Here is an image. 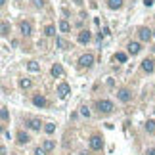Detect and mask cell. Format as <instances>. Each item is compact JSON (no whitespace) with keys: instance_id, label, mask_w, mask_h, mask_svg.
<instances>
[{"instance_id":"32","label":"cell","mask_w":155,"mask_h":155,"mask_svg":"<svg viewBox=\"0 0 155 155\" xmlns=\"http://www.w3.org/2000/svg\"><path fill=\"white\" fill-rule=\"evenodd\" d=\"M153 37H155V31H153Z\"/></svg>"},{"instance_id":"23","label":"cell","mask_w":155,"mask_h":155,"mask_svg":"<svg viewBox=\"0 0 155 155\" xmlns=\"http://www.w3.org/2000/svg\"><path fill=\"white\" fill-rule=\"evenodd\" d=\"M115 59H117V61H121V63H124V61H126V54H124V52H119V54L115 56Z\"/></svg>"},{"instance_id":"24","label":"cell","mask_w":155,"mask_h":155,"mask_svg":"<svg viewBox=\"0 0 155 155\" xmlns=\"http://www.w3.org/2000/svg\"><path fill=\"white\" fill-rule=\"evenodd\" d=\"M19 86H21V88H31V80H29V78H21Z\"/></svg>"},{"instance_id":"2","label":"cell","mask_w":155,"mask_h":155,"mask_svg":"<svg viewBox=\"0 0 155 155\" xmlns=\"http://www.w3.org/2000/svg\"><path fill=\"white\" fill-rule=\"evenodd\" d=\"M78 65H80V67H92V65H94V56H92V54H82V56L78 58Z\"/></svg>"},{"instance_id":"28","label":"cell","mask_w":155,"mask_h":155,"mask_svg":"<svg viewBox=\"0 0 155 155\" xmlns=\"http://www.w3.org/2000/svg\"><path fill=\"white\" fill-rule=\"evenodd\" d=\"M33 155H46V149H44V148H37Z\"/></svg>"},{"instance_id":"18","label":"cell","mask_w":155,"mask_h":155,"mask_svg":"<svg viewBox=\"0 0 155 155\" xmlns=\"http://www.w3.org/2000/svg\"><path fill=\"white\" fill-rule=\"evenodd\" d=\"M44 35L46 37H56V27L54 25H46L44 27Z\"/></svg>"},{"instance_id":"19","label":"cell","mask_w":155,"mask_h":155,"mask_svg":"<svg viewBox=\"0 0 155 155\" xmlns=\"http://www.w3.org/2000/svg\"><path fill=\"white\" fill-rule=\"evenodd\" d=\"M42 148H44L46 151H52V149L56 148V142H54V140H44V144H42Z\"/></svg>"},{"instance_id":"5","label":"cell","mask_w":155,"mask_h":155,"mask_svg":"<svg viewBox=\"0 0 155 155\" xmlns=\"http://www.w3.org/2000/svg\"><path fill=\"white\" fill-rule=\"evenodd\" d=\"M138 37H140V40L148 42V40H151V37H153V31H149L148 27H142V29L138 31Z\"/></svg>"},{"instance_id":"22","label":"cell","mask_w":155,"mask_h":155,"mask_svg":"<svg viewBox=\"0 0 155 155\" xmlns=\"http://www.w3.org/2000/svg\"><path fill=\"white\" fill-rule=\"evenodd\" d=\"M6 35H10V25L6 21H2V37H6Z\"/></svg>"},{"instance_id":"6","label":"cell","mask_w":155,"mask_h":155,"mask_svg":"<svg viewBox=\"0 0 155 155\" xmlns=\"http://www.w3.org/2000/svg\"><path fill=\"white\" fill-rule=\"evenodd\" d=\"M78 42H80V44H88V42H90V39H92V35H90V31H88V29H82V31L78 33Z\"/></svg>"},{"instance_id":"4","label":"cell","mask_w":155,"mask_h":155,"mask_svg":"<svg viewBox=\"0 0 155 155\" xmlns=\"http://www.w3.org/2000/svg\"><path fill=\"white\" fill-rule=\"evenodd\" d=\"M90 148L94 149V151H100V149L103 148V140H102V136H92V138H90Z\"/></svg>"},{"instance_id":"20","label":"cell","mask_w":155,"mask_h":155,"mask_svg":"<svg viewBox=\"0 0 155 155\" xmlns=\"http://www.w3.org/2000/svg\"><path fill=\"white\" fill-rule=\"evenodd\" d=\"M0 119H2V121H8V119H10V113H8V107H2V109H0Z\"/></svg>"},{"instance_id":"13","label":"cell","mask_w":155,"mask_h":155,"mask_svg":"<svg viewBox=\"0 0 155 155\" xmlns=\"http://www.w3.org/2000/svg\"><path fill=\"white\" fill-rule=\"evenodd\" d=\"M140 50H142V48H140L138 42H130V44H128V54H132V56L140 54Z\"/></svg>"},{"instance_id":"7","label":"cell","mask_w":155,"mask_h":155,"mask_svg":"<svg viewBox=\"0 0 155 155\" xmlns=\"http://www.w3.org/2000/svg\"><path fill=\"white\" fill-rule=\"evenodd\" d=\"M117 98H119V100H121V102H130V98H132V94H130V90L128 88H121V90L117 92Z\"/></svg>"},{"instance_id":"15","label":"cell","mask_w":155,"mask_h":155,"mask_svg":"<svg viewBox=\"0 0 155 155\" xmlns=\"http://www.w3.org/2000/svg\"><path fill=\"white\" fill-rule=\"evenodd\" d=\"M107 6L111 10H119V8H123V0H107Z\"/></svg>"},{"instance_id":"9","label":"cell","mask_w":155,"mask_h":155,"mask_svg":"<svg viewBox=\"0 0 155 155\" xmlns=\"http://www.w3.org/2000/svg\"><path fill=\"white\" fill-rule=\"evenodd\" d=\"M25 124H27V128H31V130H40V126H42V123L39 119H29Z\"/></svg>"},{"instance_id":"30","label":"cell","mask_w":155,"mask_h":155,"mask_svg":"<svg viewBox=\"0 0 155 155\" xmlns=\"http://www.w3.org/2000/svg\"><path fill=\"white\" fill-rule=\"evenodd\" d=\"M144 4L146 6H153V0H144Z\"/></svg>"},{"instance_id":"12","label":"cell","mask_w":155,"mask_h":155,"mask_svg":"<svg viewBox=\"0 0 155 155\" xmlns=\"http://www.w3.org/2000/svg\"><path fill=\"white\" fill-rule=\"evenodd\" d=\"M29 140H31V138H29V136H27L23 130H19V132H17V144H19V146H25V144H29Z\"/></svg>"},{"instance_id":"17","label":"cell","mask_w":155,"mask_h":155,"mask_svg":"<svg viewBox=\"0 0 155 155\" xmlns=\"http://www.w3.org/2000/svg\"><path fill=\"white\" fill-rule=\"evenodd\" d=\"M27 69L33 71V73H39L40 71V65L37 63V61H29V63H27Z\"/></svg>"},{"instance_id":"3","label":"cell","mask_w":155,"mask_h":155,"mask_svg":"<svg viewBox=\"0 0 155 155\" xmlns=\"http://www.w3.org/2000/svg\"><path fill=\"white\" fill-rule=\"evenodd\" d=\"M69 94H71V86H69L67 82H59L58 84V96L63 100V98H67Z\"/></svg>"},{"instance_id":"21","label":"cell","mask_w":155,"mask_h":155,"mask_svg":"<svg viewBox=\"0 0 155 155\" xmlns=\"http://www.w3.org/2000/svg\"><path fill=\"white\" fill-rule=\"evenodd\" d=\"M56 46H58V48H61V50H65V48H67V42H65L63 39H56Z\"/></svg>"},{"instance_id":"11","label":"cell","mask_w":155,"mask_h":155,"mask_svg":"<svg viewBox=\"0 0 155 155\" xmlns=\"http://www.w3.org/2000/svg\"><path fill=\"white\" fill-rule=\"evenodd\" d=\"M142 69L146 73H153V69H155L153 61H151V59H144V61H142Z\"/></svg>"},{"instance_id":"27","label":"cell","mask_w":155,"mask_h":155,"mask_svg":"<svg viewBox=\"0 0 155 155\" xmlns=\"http://www.w3.org/2000/svg\"><path fill=\"white\" fill-rule=\"evenodd\" d=\"M80 115H82V117H90V109H88L86 105H84V107H80Z\"/></svg>"},{"instance_id":"8","label":"cell","mask_w":155,"mask_h":155,"mask_svg":"<svg viewBox=\"0 0 155 155\" xmlns=\"http://www.w3.org/2000/svg\"><path fill=\"white\" fill-rule=\"evenodd\" d=\"M19 31H21L23 37H29V35L33 33V25L29 23V21H21V23H19Z\"/></svg>"},{"instance_id":"10","label":"cell","mask_w":155,"mask_h":155,"mask_svg":"<svg viewBox=\"0 0 155 155\" xmlns=\"http://www.w3.org/2000/svg\"><path fill=\"white\" fill-rule=\"evenodd\" d=\"M50 73H52V77H61V75H63V67H61V65L59 63H54L52 65V69H50Z\"/></svg>"},{"instance_id":"1","label":"cell","mask_w":155,"mask_h":155,"mask_svg":"<svg viewBox=\"0 0 155 155\" xmlns=\"http://www.w3.org/2000/svg\"><path fill=\"white\" fill-rule=\"evenodd\" d=\"M96 107H98L100 113H103V115H107V113H111V111L115 109L113 102H109V100H100V102L96 103Z\"/></svg>"},{"instance_id":"16","label":"cell","mask_w":155,"mask_h":155,"mask_svg":"<svg viewBox=\"0 0 155 155\" xmlns=\"http://www.w3.org/2000/svg\"><path fill=\"white\" fill-rule=\"evenodd\" d=\"M59 31H61V33H69V31H71V25H69V21H65V19L59 21Z\"/></svg>"},{"instance_id":"25","label":"cell","mask_w":155,"mask_h":155,"mask_svg":"<svg viewBox=\"0 0 155 155\" xmlns=\"http://www.w3.org/2000/svg\"><path fill=\"white\" fill-rule=\"evenodd\" d=\"M146 130L148 132H155V121H148L146 123Z\"/></svg>"},{"instance_id":"14","label":"cell","mask_w":155,"mask_h":155,"mask_svg":"<svg viewBox=\"0 0 155 155\" xmlns=\"http://www.w3.org/2000/svg\"><path fill=\"white\" fill-rule=\"evenodd\" d=\"M33 103H35L37 107H44L46 105V98L44 96H35L33 98Z\"/></svg>"},{"instance_id":"29","label":"cell","mask_w":155,"mask_h":155,"mask_svg":"<svg viewBox=\"0 0 155 155\" xmlns=\"http://www.w3.org/2000/svg\"><path fill=\"white\" fill-rule=\"evenodd\" d=\"M33 2H35V6H37V8H42V6H44V0H33Z\"/></svg>"},{"instance_id":"26","label":"cell","mask_w":155,"mask_h":155,"mask_svg":"<svg viewBox=\"0 0 155 155\" xmlns=\"http://www.w3.org/2000/svg\"><path fill=\"white\" fill-rule=\"evenodd\" d=\"M44 130H46V132H48V134H52V132H54V130H56V124H54V123H46Z\"/></svg>"},{"instance_id":"31","label":"cell","mask_w":155,"mask_h":155,"mask_svg":"<svg viewBox=\"0 0 155 155\" xmlns=\"http://www.w3.org/2000/svg\"><path fill=\"white\" fill-rule=\"evenodd\" d=\"M146 155H155V149H148V151H146Z\"/></svg>"}]
</instances>
